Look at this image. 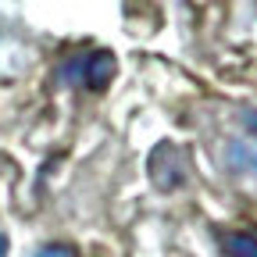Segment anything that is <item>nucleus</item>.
Returning <instances> with one entry per match:
<instances>
[{"mask_svg":"<svg viewBox=\"0 0 257 257\" xmlns=\"http://www.w3.org/2000/svg\"><path fill=\"white\" fill-rule=\"evenodd\" d=\"M118 72V61L107 50H86V54H72L68 61L57 68V82L61 86H86L93 93H100L111 86Z\"/></svg>","mask_w":257,"mask_h":257,"instance_id":"obj_1","label":"nucleus"},{"mask_svg":"<svg viewBox=\"0 0 257 257\" xmlns=\"http://www.w3.org/2000/svg\"><path fill=\"white\" fill-rule=\"evenodd\" d=\"M150 179H154V186H161V189H179V186L186 182V168H182V161H175V147H172V143H161V147L154 150Z\"/></svg>","mask_w":257,"mask_h":257,"instance_id":"obj_2","label":"nucleus"},{"mask_svg":"<svg viewBox=\"0 0 257 257\" xmlns=\"http://www.w3.org/2000/svg\"><path fill=\"white\" fill-rule=\"evenodd\" d=\"M218 246L225 257H257V232L225 229V232H218Z\"/></svg>","mask_w":257,"mask_h":257,"instance_id":"obj_3","label":"nucleus"},{"mask_svg":"<svg viewBox=\"0 0 257 257\" xmlns=\"http://www.w3.org/2000/svg\"><path fill=\"white\" fill-rule=\"evenodd\" d=\"M225 165H229L232 172H239V175L257 179V150L246 147L243 140H229L225 143Z\"/></svg>","mask_w":257,"mask_h":257,"instance_id":"obj_4","label":"nucleus"},{"mask_svg":"<svg viewBox=\"0 0 257 257\" xmlns=\"http://www.w3.org/2000/svg\"><path fill=\"white\" fill-rule=\"evenodd\" d=\"M29 257H79V250H75L72 243H47V246H40V250H32Z\"/></svg>","mask_w":257,"mask_h":257,"instance_id":"obj_5","label":"nucleus"},{"mask_svg":"<svg viewBox=\"0 0 257 257\" xmlns=\"http://www.w3.org/2000/svg\"><path fill=\"white\" fill-rule=\"evenodd\" d=\"M239 121H243L246 133L257 140V107H243V111H239Z\"/></svg>","mask_w":257,"mask_h":257,"instance_id":"obj_6","label":"nucleus"},{"mask_svg":"<svg viewBox=\"0 0 257 257\" xmlns=\"http://www.w3.org/2000/svg\"><path fill=\"white\" fill-rule=\"evenodd\" d=\"M0 257H8V236L0 232Z\"/></svg>","mask_w":257,"mask_h":257,"instance_id":"obj_7","label":"nucleus"}]
</instances>
